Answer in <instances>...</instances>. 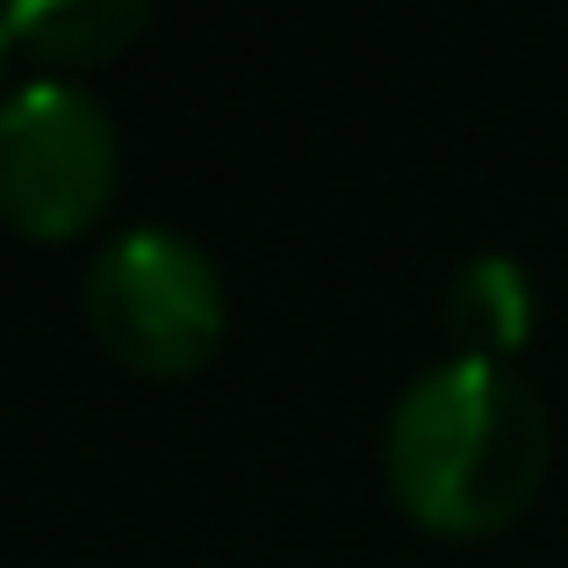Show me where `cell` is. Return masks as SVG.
Here are the masks:
<instances>
[{
    "mask_svg": "<svg viewBox=\"0 0 568 568\" xmlns=\"http://www.w3.org/2000/svg\"><path fill=\"white\" fill-rule=\"evenodd\" d=\"M446 324H454L460 353L504 361V353L532 332V281H526V266L504 260V252L468 260L454 274V288H446Z\"/></svg>",
    "mask_w": 568,
    "mask_h": 568,
    "instance_id": "cell-5",
    "label": "cell"
},
{
    "mask_svg": "<svg viewBox=\"0 0 568 568\" xmlns=\"http://www.w3.org/2000/svg\"><path fill=\"white\" fill-rule=\"evenodd\" d=\"M87 324L123 367L187 375L223 338V274L194 237L138 223L87 266Z\"/></svg>",
    "mask_w": 568,
    "mask_h": 568,
    "instance_id": "cell-2",
    "label": "cell"
},
{
    "mask_svg": "<svg viewBox=\"0 0 568 568\" xmlns=\"http://www.w3.org/2000/svg\"><path fill=\"white\" fill-rule=\"evenodd\" d=\"M388 489L432 532H497L547 475V410L511 361L454 353L388 410Z\"/></svg>",
    "mask_w": 568,
    "mask_h": 568,
    "instance_id": "cell-1",
    "label": "cell"
},
{
    "mask_svg": "<svg viewBox=\"0 0 568 568\" xmlns=\"http://www.w3.org/2000/svg\"><path fill=\"white\" fill-rule=\"evenodd\" d=\"M8 51H22V43H14V8H0V72H8Z\"/></svg>",
    "mask_w": 568,
    "mask_h": 568,
    "instance_id": "cell-6",
    "label": "cell"
},
{
    "mask_svg": "<svg viewBox=\"0 0 568 568\" xmlns=\"http://www.w3.org/2000/svg\"><path fill=\"white\" fill-rule=\"evenodd\" d=\"M115 115L80 80L0 94V216L29 237H72L115 194Z\"/></svg>",
    "mask_w": 568,
    "mask_h": 568,
    "instance_id": "cell-3",
    "label": "cell"
},
{
    "mask_svg": "<svg viewBox=\"0 0 568 568\" xmlns=\"http://www.w3.org/2000/svg\"><path fill=\"white\" fill-rule=\"evenodd\" d=\"M144 22H152L144 0H22L14 43L43 65V80H65V72L109 65L115 51H130Z\"/></svg>",
    "mask_w": 568,
    "mask_h": 568,
    "instance_id": "cell-4",
    "label": "cell"
}]
</instances>
